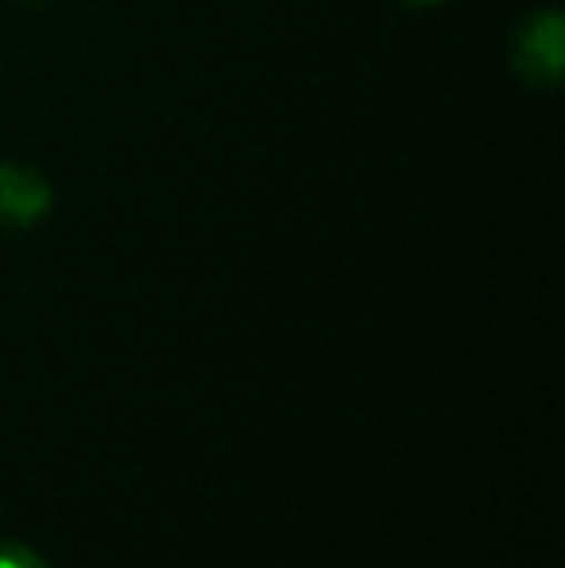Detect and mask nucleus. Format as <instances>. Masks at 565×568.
<instances>
[{
    "mask_svg": "<svg viewBox=\"0 0 565 568\" xmlns=\"http://www.w3.org/2000/svg\"><path fill=\"white\" fill-rule=\"evenodd\" d=\"M418 4H434V0H418Z\"/></svg>",
    "mask_w": 565,
    "mask_h": 568,
    "instance_id": "obj_4",
    "label": "nucleus"
},
{
    "mask_svg": "<svg viewBox=\"0 0 565 568\" xmlns=\"http://www.w3.org/2000/svg\"><path fill=\"white\" fill-rule=\"evenodd\" d=\"M0 568H47V561L20 541H0Z\"/></svg>",
    "mask_w": 565,
    "mask_h": 568,
    "instance_id": "obj_3",
    "label": "nucleus"
},
{
    "mask_svg": "<svg viewBox=\"0 0 565 568\" xmlns=\"http://www.w3.org/2000/svg\"><path fill=\"white\" fill-rule=\"evenodd\" d=\"M565 62V23L558 12H543L519 31L515 43V67L538 85H554Z\"/></svg>",
    "mask_w": 565,
    "mask_h": 568,
    "instance_id": "obj_1",
    "label": "nucleus"
},
{
    "mask_svg": "<svg viewBox=\"0 0 565 568\" xmlns=\"http://www.w3.org/2000/svg\"><path fill=\"white\" fill-rule=\"evenodd\" d=\"M51 210V182L23 163H0V221L36 225Z\"/></svg>",
    "mask_w": 565,
    "mask_h": 568,
    "instance_id": "obj_2",
    "label": "nucleus"
}]
</instances>
